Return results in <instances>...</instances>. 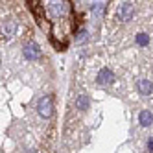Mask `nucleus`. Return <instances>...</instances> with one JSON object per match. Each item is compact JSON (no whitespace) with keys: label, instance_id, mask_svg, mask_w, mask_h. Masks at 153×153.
<instances>
[{"label":"nucleus","instance_id":"f257e3e1","mask_svg":"<svg viewBox=\"0 0 153 153\" xmlns=\"http://www.w3.org/2000/svg\"><path fill=\"white\" fill-rule=\"evenodd\" d=\"M46 15L50 19H63L70 15V4L68 0H48L46 4Z\"/></svg>","mask_w":153,"mask_h":153},{"label":"nucleus","instance_id":"f03ea898","mask_svg":"<svg viewBox=\"0 0 153 153\" xmlns=\"http://www.w3.org/2000/svg\"><path fill=\"white\" fill-rule=\"evenodd\" d=\"M37 111L42 118H50L52 113H53V103H52V98L50 96H42L39 100V105H37Z\"/></svg>","mask_w":153,"mask_h":153},{"label":"nucleus","instance_id":"7ed1b4c3","mask_svg":"<svg viewBox=\"0 0 153 153\" xmlns=\"http://www.w3.org/2000/svg\"><path fill=\"white\" fill-rule=\"evenodd\" d=\"M24 57L28 59V61H37L39 57H41V50H39V45L37 42H33V41H30V42H26L24 45Z\"/></svg>","mask_w":153,"mask_h":153},{"label":"nucleus","instance_id":"20e7f679","mask_svg":"<svg viewBox=\"0 0 153 153\" xmlns=\"http://www.w3.org/2000/svg\"><path fill=\"white\" fill-rule=\"evenodd\" d=\"M17 24L13 22V20H6V22H2V35L6 37V39H11V37H15V33H17Z\"/></svg>","mask_w":153,"mask_h":153},{"label":"nucleus","instance_id":"39448f33","mask_svg":"<svg viewBox=\"0 0 153 153\" xmlns=\"http://www.w3.org/2000/svg\"><path fill=\"white\" fill-rule=\"evenodd\" d=\"M113 81H114V76H113V72L109 68H102L100 72H98V83L100 85H109Z\"/></svg>","mask_w":153,"mask_h":153},{"label":"nucleus","instance_id":"423d86ee","mask_svg":"<svg viewBox=\"0 0 153 153\" xmlns=\"http://www.w3.org/2000/svg\"><path fill=\"white\" fill-rule=\"evenodd\" d=\"M133 6L131 4H122L120 6V9H118V15H120V19L124 20V22H127V20H131V17H133Z\"/></svg>","mask_w":153,"mask_h":153},{"label":"nucleus","instance_id":"0eeeda50","mask_svg":"<svg viewBox=\"0 0 153 153\" xmlns=\"http://www.w3.org/2000/svg\"><path fill=\"white\" fill-rule=\"evenodd\" d=\"M137 89H138V92H140L142 96H148V94H151V91H153V83L148 81V79H140V81L137 83Z\"/></svg>","mask_w":153,"mask_h":153},{"label":"nucleus","instance_id":"6e6552de","mask_svg":"<svg viewBox=\"0 0 153 153\" xmlns=\"http://www.w3.org/2000/svg\"><path fill=\"white\" fill-rule=\"evenodd\" d=\"M138 122H140L142 127L151 126V122H153V114H151V111H140V114H138Z\"/></svg>","mask_w":153,"mask_h":153},{"label":"nucleus","instance_id":"1a4fd4ad","mask_svg":"<svg viewBox=\"0 0 153 153\" xmlns=\"http://www.w3.org/2000/svg\"><path fill=\"white\" fill-rule=\"evenodd\" d=\"M89 96H85V94H81V96H78V100H76V105H78V109L79 111H87L89 109Z\"/></svg>","mask_w":153,"mask_h":153},{"label":"nucleus","instance_id":"9d476101","mask_svg":"<svg viewBox=\"0 0 153 153\" xmlns=\"http://www.w3.org/2000/svg\"><path fill=\"white\" fill-rule=\"evenodd\" d=\"M89 41V31L87 30H81L78 35H76V42H78V45H83V42H87Z\"/></svg>","mask_w":153,"mask_h":153},{"label":"nucleus","instance_id":"9b49d317","mask_svg":"<svg viewBox=\"0 0 153 153\" xmlns=\"http://www.w3.org/2000/svg\"><path fill=\"white\" fill-rule=\"evenodd\" d=\"M148 42H149V37H148L146 33H138V35H137V45H138V46H146Z\"/></svg>","mask_w":153,"mask_h":153},{"label":"nucleus","instance_id":"f8f14e48","mask_svg":"<svg viewBox=\"0 0 153 153\" xmlns=\"http://www.w3.org/2000/svg\"><path fill=\"white\" fill-rule=\"evenodd\" d=\"M102 7H103V6H100V4L94 6V13H96V15H102Z\"/></svg>","mask_w":153,"mask_h":153},{"label":"nucleus","instance_id":"ddd939ff","mask_svg":"<svg viewBox=\"0 0 153 153\" xmlns=\"http://www.w3.org/2000/svg\"><path fill=\"white\" fill-rule=\"evenodd\" d=\"M148 149L153 153V138H149V142H148Z\"/></svg>","mask_w":153,"mask_h":153},{"label":"nucleus","instance_id":"4468645a","mask_svg":"<svg viewBox=\"0 0 153 153\" xmlns=\"http://www.w3.org/2000/svg\"><path fill=\"white\" fill-rule=\"evenodd\" d=\"M26 153H35V151H26Z\"/></svg>","mask_w":153,"mask_h":153}]
</instances>
